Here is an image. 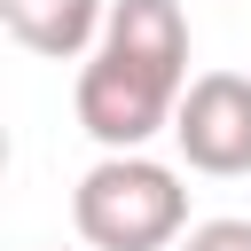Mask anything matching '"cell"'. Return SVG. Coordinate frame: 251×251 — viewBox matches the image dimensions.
<instances>
[{"mask_svg":"<svg viewBox=\"0 0 251 251\" xmlns=\"http://www.w3.org/2000/svg\"><path fill=\"white\" fill-rule=\"evenodd\" d=\"M188 94V16L180 0H110L94 55L78 63V126L102 149H149L173 133Z\"/></svg>","mask_w":251,"mask_h":251,"instance_id":"cell-1","label":"cell"},{"mask_svg":"<svg viewBox=\"0 0 251 251\" xmlns=\"http://www.w3.org/2000/svg\"><path fill=\"white\" fill-rule=\"evenodd\" d=\"M71 227L86 251H173L188 235V188L149 149H102L71 188Z\"/></svg>","mask_w":251,"mask_h":251,"instance_id":"cell-2","label":"cell"},{"mask_svg":"<svg viewBox=\"0 0 251 251\" xmlns=\"http://www.w3.org/2000/svg\"><path fill=\"white\" fill-rule=\"evenodd\" d=\"M173 149L188 173L204 180H243L251 173V78L243 71H204L180 94L173 118Z\"/></svg>","mask_w":251,"mask_h":251,"instance_id":"cell-3","label":"cell"},{"mask_svg":"<svg viewBox=\"0 0 251 251\" xmlns=\"http://www.w3.org/2000/svg\"><path fill=\"white\" fill-rule=\"evenodd\" d=\"M0 24L16 47L47 55V63H86L110 24V0H0Z\"/></svg>","mask_w":251,"mask_h":251,"instance_id":"cell-4","label":"cell"},{"mask_svg":"<svg viewBox=\"0 0 251 251\" xmlns=\"http://www.w3.org/2000/svg\"><path fill=\"white\" fill-rule=\"evenodd\" d=\"M173 251H251V220H196Z\"/></svg>","mask_w":251,"mask_h":251,"instance_id":"cell-5","label":"cell"}]
</instances>
